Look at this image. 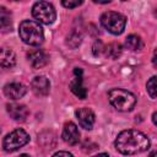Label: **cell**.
<instances>
[{
	"mask_svg": "<svg viewBox=\"0 0 157 157\" xmlns=\"http://www.w3.org/2000/svg\"><path fill=\"white\" fill-rule=\"evenodd\" d=\"M114 145L115 148L123 155H136L148 150L150 140L144 132L129 129L118 134Z\"/></svg>",
	"mask_w": 157,
	"mask_h": 157,
	"instance_id": "1",
	"label": "cell"
},
{
	"mask_svg": "<svg viewBox=\"0 0 157 157\" xmlns=\"http://www.w3.org/2000/svg\"><path fill=\"white\" fill-rule=\"evenodd\" d=\"M18 34L21 39L28 45H39L44 40V32L42 26L31 20H25L20 23Z\"/></svg>",
	"mask_w": 157,
	"mask_h": 157,
	"instance_id": "2",
	"label": "cell"
},
{
	"mask_svg": "<svg viewBox=\"0 0 157 157\" xmlns=\"http://www.w3.org/2000/svg\"><path fill=\"white\" fill-rule=\"evenodd\" d=\"M109 103L120 112H129L136 104V97L123 88H113L108 92Z\"/></svg>",
	"mask_w": 157,
	"mask_h": 157,
	"instance_id": "3",
	"label": "cell"
},
{
	"mask_svg": "<svg viewBox=\"0 0 157 157\" xmlns=\"http://www.w3.org/2000/svg\"><path fill=\"white\" fill-rule=\"evenodd\" d=\"M101 23L112 34H121L126 25V18L124 15L119 12L107 11L102 15Z\"/></svg>",
	"mask_w": 157,
	"mask_h": 157,
	"instance_id": "4",
	"label": "cell"
},
{
	"mask_svg": "<svg viewBox=\"0 0 157 157\" xmlns=\"http://www.w3.org/2000/svg\"><path fill=\"white\" fill-rule=\"evenodd\" d=\"M32 15L38 23H44V25H52L56 18V12L54 6L44 0H39L33 5Z\"/></svg>",
	"mask_w": 157,
	"mask_h": 157,
	"instance_id": "5",
	"label": "cell"
},
{
	"mask_svg": "<svg viewBox=\"0 0 157 157\" xmlns=\"http://www.w3.org/2000/svg\"><path fill=\"white\" fill-rule=\"evenodd\" d=\"M29 141V135L23 129H16L7 134L4 139L2 147L6 152H13L23 147Z\"/></svg>",
	"mask_w": 157,
	"mask_h": 157,
	"instance_id": "6",
	"label": "cell"
},
{
	"mask_svg": "<svg viewBox=\"0 0 157 157\" xmlns=\"http://www.w3.org/2000/svg\"><path fill=\"white\" fill-rule=\"evenodd\" d=\"M27 60L33 69H40L49 61V56L42 49H32L27 53Z\"/></svg>",
	"mask_w": 157,
	"mask_h": 157,
	"instance_id": "7",
	"label": "cell"
},
{
	"mask_svg": "<svg viewBox=\"0 0 157 157\" xmlns=\"http://www.w3.org/2000/svg\"><path fill=\"white\" fill-rule=\"evenodd\" d=\"M76 118L78 120V124L81 125V128L86 129V130H91L94 125V113L90 109V108H80L76 110Z\"/></svg>",
	"mask_w": 157,
	"mask_h": 157,
	"instance_id": "8",
	"label": "cell"
},
{
	"mask_svg": "<svg viewBox=\"0 0 157 157\" xmlns=\"http://www.w3.org/2000/svg\"><path fill=\"white\" fill-rule=\"evenodd\" d=\"M63 140L69 145H76L80 141V131L77 129V125L72 121L65 123L63 128Z\"/></svg>",
	"mask_w": 157,
	"mask_h": 157,
	"instance_id": "9",
	"label": "cell"
},
{
	"mask_svg": "<svg viewBox=\"0 0 157 157\" xmlns=\"http://www.w3.org/2000/svg\"><path fill=\"white\" fill-rule=\"evenodd\" d=\"M31 88L36 96L44 97L50 91V82L45 76H36L31 82Z\"/></svg>",
	"mask_w": 157,
	"mask_h": 157,
	"instance_id": "10",
	"label": "cell"
},
{
	"mask_svg": "<svg viewBox=\"0 0 157 157\" xmlns=\"http://www.w3.org/2000/svg\"><path fill=\"white\" fill-rule=\"evenodd\" d=\"M26 92H27L26 86L20 82H11L4 86V94L12 101L22 98L26 94Z\"/></svg>",
	"mask_w": 157,
	"mask_h": 157,
	"instance_id": "11",
	"label": "cell"
},
{
	"mask_svg": "<svg viewBox=\"0 0 157 157\" xmlns=\"http://www.w3.org/2000/svg\"><path fill=\"white\" fill-rule=\"evenodd\" d=\"M6 110L9 115L16 120V121H25L28 118V109L25 104H18V103H10L6 105Z\"/></svg>",
	"mask_w": 157,
	"mask_h": 157,
	"instance_id": "12",
	"label": "cell"
},
{
	"mask_svg": "<svg viewBox=\"0 0 157 157\" xmlns=\"http://www.w3.org/2000/svg\"><path fill=\"white\" fill-rule=\"evenodd\" d=\"M81 74H82V70L81 69H76L75 70V77L74 80L70 82V90L71 92L78 97L80 99H85L86 96H87V90L85 88V86L82 85V77H81Z\"/></svg>",
	"mask_w": 157,
	"mask_h": 157,
	"instance_id": "13",
	"label": "cell"
},
{
	"mask_svg": "<svg viewBox=\"0 0 157 157\" xmlns=\"http://www.w3.org/2000/svg\"><path fill=\"white\" fill-rule=\"evenodd\" d=\"M16 64V55L10 48H0V71L10 70Z\"/></svg>",
	"mask_w": 157,
	"mask_h": 157,
	"instance_id": "14",
	"label": "cell"
},
{
	"mask_svg": "<svg viewBox=\"0 0 157 157\" xmlns=\"http://www.w3.org/2000/svg\"><path fill=\"white\" fill-rule=\"evenodd\" d=\"M125 45L130 50H141L144 48V42H142V39L139 36L130 34L125 39Z\"/></svg>",
	"mask_w": 157,
	"mask_h": 157,
	"instance_id": "15",
	"label": "cell"
},
{
	"mask_svg": "<svg viewBox=\"0 0 157 157\" xmlns=\"http://www.w3.org/2000/svg\"><path fill=\"white\" fill-rule=\"evenodd\" d=\"M121 45L119 43H110L108 47H104V54L105 56H109L112 59H117L121 54Z\"/></svg>",
	"mask_w": 157,
	"mask_h": 157,
	"instance_id": "16",
	"label": "cell"
},
{
	"mask_svg": "<svg viewBox=\"0 0 157 157\" xmlns=\"http://www.w3.org/2000/svg\"><path fill=\"white\" fill-rule=\"evenodd\" d=\"M146 90H147V93L150 94V97L152 99H156V76H152L148 81H147V85H146Z\"/></svg>",
	"mask_w": 157,
	"mask_h": 157,
	"instance_id": "17",
	"label": "cell"
},
{
	"mask_svg": "<svg viewBox=\"0 0 157 157\" xmlns=\"http://www.w3.org/2000/svg\"><path fill=\"white\" fill-rule=\"evenodd\" d=\"M10 16H11L10 11L6 7L0 5V25H2L5 22H9L10 21Z\"/></svg>",
	"mask_w": 157,
	"mask_h": 157,
	"instance_id": "18",
	"label": "cell"
},
{
	"mask_svg": "<svg viewBox=\"0 0 157 157\" xmlns=\"http://www.w3.org/2000/svg\"><path fill=\"white\" fill-rule=\"evenodd\" d=\"M82 2H83V0H61L63 6L66 7V9H74V7H77V6H80Z\"/></svg>",
	"mask_w": 157,
	"mask_h": 157,
	"instance_id": "19",
	"label": "cell"
},
{
	"mask_svg": "<svg viewBox=\"0 0 157 157\" xmlns=\"http://www.w3.org/2000/svg\"><path fill=\"white\" fill-rule=\"evenodd\" d=\"M54 156H67V157H70V156H72V153H70V152H65V151H59V152L54 153Z\"/></svg>",
	"mask_w": 157,
	"mask_h": 157,
	"instance_id": "20",
	"label": "cell"
},
{
	"mask_svg": "<svg viewBox=\"0 0 157 157\" xmlns=\"http://www.w3.org/2000/svg\"><path fill=\"white\" fill-rule=\"evenodd\" d=\"M94 2H98V4H108V2H110L112 0H93Z\"/></svg>",
	"mask_w": 157,
	"mask_h": 157,
	"instance_id": "21",
	"label": "cell"
},
{
	"mask_svg": "<svg viewBox=\"0 0 157 157\" xmlns=\"http://www.w3.org/2000/svg\"><path fill=\"white\" fill-rule=\"evenodd\" d=\"M156 117H157V113H153V115H152V121H153L155 125L157 124V123H156Z\"/></svg>",
	"mask_w": 157,
	"mask_h": 157,
	"instance_id": "22",
	"label": "cell"
},
{
	"mask_svg": "<svg viewBox=\"0 0 157 157\" xmlns=\"http://www.w3.org/2000/svg\"><path fill=\"white\" fill-rule=\"evenodd\" d=\"M9 1H18V0H9Z\"/></svg>",
	"mask_w": 157,
	"mask_h": 157,
	"instance_id": "23",
	"label": "cell"
},
{
	"mask_svg": "<svg viewBox=\"0 0 157 157\" xmlns=\"http://www.w3.org/2000/svg\"><path fill=\"white\" fill-rule=\"evenodd\" d=\"M123 1H125V0H123Z\"/></svg>",
	"mask_w": 157,
	"mask_h": 157,
	"instance_id": "24",
	"label": "cell"
}]
</instances>
